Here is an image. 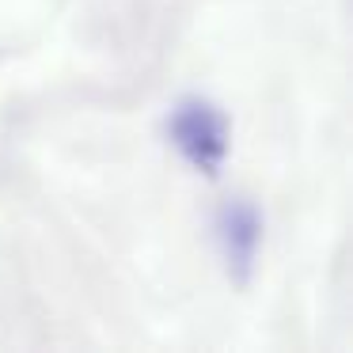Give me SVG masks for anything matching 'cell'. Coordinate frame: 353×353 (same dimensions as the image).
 <instances>
[{"instance_id": "cell-1", "label": "cell", "mask_w": 353, "mask_h": 353, "mask_svg": "<svg viewBox=\"0 0 353 353\" xmlns=\"http://www.w3.org/2000/svg\"><path fill=\"white\" fill-rule=\"evenodd\" d=\"M171 141L186 156V163H194L205 175H216L228 156V118L221 114V107L205 99H183L171 110Z\"/></svg>"}, {"instance_id": "cell-2", "label": "cell", "mask_w": 353, "mask_h": 353, "mask_svg": "<svg viewBox=\"0 0 353 353\" xmlns=\"http://www.w3.org/2000/svg\"><path fill=\"white\" fill-rule=\"evenodd\" d=\"M216 239H221L228 274L236 281H247L254 270V254L262 243V216L247 201H224L216 213Z\"/></svg>"}]
</instances>
